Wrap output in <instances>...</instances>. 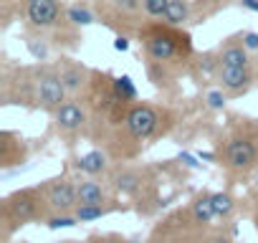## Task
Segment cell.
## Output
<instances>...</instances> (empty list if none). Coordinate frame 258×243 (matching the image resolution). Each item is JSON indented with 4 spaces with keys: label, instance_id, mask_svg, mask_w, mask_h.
<instances>
[{
    "label": "cell",
    "instance_id": "cell-1",
    "mask_svg": "<svg viewBox=\"0 0 258 243\" xmlns=\"http://www.w3.org/2000/svg\"><path fill=\"white\" fill-rule=\"evenodd\" d=\"M145 53L152 64H167L180 53H190V36L187 33H177V31H167V28H155L145 33Z\"/></svg>",
    "mask_w": 258,
    "mask_h": 243
},
{
    "label": "cell",
    "instance_id": "cell-2",
    "mask_svg": "<svg viewBox=\"0 0 258 243\" xmlns=\"http://www.w3.org/2000/svg\"><path fill=\"white\" fill-rule=\"evenodd\" d=\"M31 89H33L31 94H33L36 106L48 109V111H56L69 96L56 69H38L31 79Z\"/></svg>",
    "mask_w": 258,
    "mask_h": 243
},
{
    "label": "cell",
    "instance_id": "cell-3",
    "mask_svg": "<svg viewBox=\"0 0 258 243\" xmlns=\"http://www.w3.org/2000/svg\"><path fill=\"white\" fill-rule=\"evenodd\" d=\"M38 193H41V190L28 188V190H18V193H13L11 198H6V203H3V215H6L8 228L26 225V223H31V220L38 218V213H41V195H38Z\"/></svg>",
    "mask_w": 258,
    "mask_h": 243
},
{
    "label": "cell",
    "instance_id": "cell-4",
    "mask_svg": "<svg viewBox=\"0 0 258 243\" xmlns=\"http://www.w3.org/2000/svg\"><path fill=\"white\" fill-rule=\"evenodd\" d=\"M43 200L51 213H74L79 208V188L69 177L48 180V185L43 188Z\"/></svg>",
    "mask_w": 258,
    "mask_h": 243
},
{
    "label": "cell",
    "instance_id": "cell-5",
    "mask_svg": "<svg viewBox=\"0 0 258 243\" xmlns=\"http://www.w3.org/2000/svg\"><path fill=\"white\" fill-rule=\"evenodd\" d=\"M124 127H126V132L132 135L135 140L145 142L160 127V111L155 106H150V104H135L132 109L124 114Z\"/></svg>",
    "mask_w": 258,
    "mask_h": 243
},
{
    "label": "cell",
    "instance_id": "cell-6",
    "mask_svg": "<svg viewBox=\"0 0 258 243\" xmlns=\"http://www.w3.org/2000/svg\"><path fill=\"white\" fill-rule=\"evenodd\" d=\"M23 11H26L28 23L41 28V31L53 28L61 21V16H63V8H61L58 0H26Z\"/></svg>",
    "mask_w": 258,
    "mask_h": 243
},
{
    "label": "cell",
    "instance_id": "cell-7",
    "mask_svg": "<svg viewBox=\"0 0 258 243\" xmlns=\"http://www.w3.org/2000/svg\"><path fill=\"white\" fill-rule=\"evenodd\" d=\"M258 160V147L248 137H235L225 145V165L233 170H248Z\"/></svg>",
    "mask_w": 258,
    "mask_h": 243
},
{
    "label": "cell",
    "instance_id": "cell-8",
    "mask_svg": "<svg viewBox=\"0 0 258 243\" xmlns=\"http://www.w3.org/2000/svg\"><path fill=\"white\" fill-rule=\"evenodd\" d=\"M53 122H56L58 132H63V135H76V132L86 125V111H84V106H81L76 99H66V101L53 111Z\"/></svg>",
    "mask_w": 258,
    "mask_h": 243
},
{
    "label": "cell",
    "instance_id": "cell-9",
    "mask_svg": "<svg viewBox=\"0 0 258 243\" xmlns=\"http://www.w3.org/2000/svg\"><path fill=\"white\" fill-rule=\"evenodd\" d=\"M218 81L228 94H240L250 86L253 76L248 69H235V66H220L218 69Z\"/></svg>",
    "mask_w": 258,
    "mask_h": 243
},
{
    "label": "cell",
    "instance_id": "cell-10",
    "mask_svg": "<svg viewBox=\"0 0 258 243\" xmlns=\"http://www.w3.org/2000/svg\"><path fill=\"white\" fill-rule=\"evenodd\" d=\"M58 76L66 86V94H79L84 86H86V79H89V71L81 66V64H74V61H63L58 66Z\"/></svg>",
    "mask_w": 258,
    "mask_h": 243
},
{
    "label": "cell",
    "instance_id": "cell-11",
    "mask_svg": "<svg viewBox=\"0 0 258 243\" xmlns=\"http://www.w3.org/2000/svg\"><path fill=\"white\" fill-rule=\"evenodd\" d=\"M76 188H79V205H104V203H109L106 188L94 177L76 183Z\"/></svg>",
    "mask_w": 258,
    "mask_h": 243
},
{
    "label": "cell",
    "instance_id": "cell-12",
    "mask_svg": "<svg viewBox=\"0 0 258 243\" xmlns=\"http://www.w3.org/2000/svg\"><path fill=\"white\" fill-rule=\"evenodd\" d=\"M74 167H76L79 172L94 177V175H101V172L109 167V157H106V152H101V150H91V152L81 155V157L74 162Z\"/></svg>",
    "mask_w": 258,
    "mask_h": 243
},
{
    "label": "cell",
    "instance_id": "cell-13",
    "mask_svg": "<svg viewBox=\"0 0 258 243\" xmlns=\"http://www.w3.org/2000/svg\"><path fill=\"white\" fill-rule=\"evenodd\" d=\"M218 61L220 66H235V69H248L250 58H248V48L243 43H228L218 51Z\"/></svg>",
    "mask_w": 258,
    "mask_h": 243
},
{
    "label": "cell",
    "instance_id": "cell-14",
    "mask_svg": "<svg viewBox=\"0 0 258 243\" xmlns=\"http://www.w3.org/2000/svg\"><path fill=\"white\" fill-rule=\"evenodd\" d=\"M162 21H165L167 28H180V26H185V23L190 21V3H187V0H172Z\"/></svg>",
    "mask_w": 258,
    "mask_h": 243
},
{
    "label": "cell",
    "instance_id": "cell-15",
    "mask_svg": "<svg viewBox=\"0 0 258 243\" xmlns=\"http://www.w3.org/2000/svg\"><path fill=\"white\" fill-rule=\"evenodd\" d=\"M114 188L124 195H132L142 188V175L137 170H119L114 175Z\"/></svg>",
    "mask_w": 258,
    "mask_h": 243
},
{
    "label": "cell",
    "instance_id": "cell-16",
    "mask_svg": "<svg viewBox=\"0 0 258 243\" xmlns=\"http://www.w3.org/2000/svg\"><path fill=\"white\" fill-rule=\"evenodd\" d=\"M192 218L195 223H210L215 218V208H213V193H203L192 200Z\"/></svg>",
    "mask_w": 258,
    "mask_h": 243
},
{
    "label": "cell",
    "instance_id": "cell-17",
    "mask_svg": "<svg viewBox=\"0 0 258 243\" xmlns=\"http://www.w3.org/2000/svg\"><path fill=\"white\" fill-rule=\"evenodd\" d=\"M111 91L116 94L119 101H135V99H137V86H135V81L129 79L126 74H124V76H116V79L111 81Z\"/></svg>",
    "mask_w": 258,
    "mask_h": 243
},
{
    "label": "cell",
    "instance_id": "cell-18",
    "mask_svg": "<svg viewBox=\"0 0 258 243\" xmlns=\"http://www.w3.org/2000/svg\"><path fill=\"white\" fill-rule=\"evenodd\" d=\"M114 208L111 205H79L74 210V215L79 218V223H91V220H99L104 215H109Z\"/></svg>",
    "mask_w": 258,
    "mask_h": 243
},
{
    "label": "cell",
    "instance_id": "cell-19",
    "mask_svg": "<svg viewBox=\"0 0 258 243\" xmlns=\"http://www.w3.org/2000/svg\"><path fill=\"white\" fill-rule=\"evenodd\" d=\"M213 208H215V218H230L235 210V203L228 193H213Z\"/></svg>",
    "mask_w": 258,
    "mask_h": 243
},
{
    "label": "cell",
    "instance_id": "cell-20",
    "mask_svg": "<svg viewBox=\"0 0 258 243\" xmlns=\"http://www.w3.org/2000/svg\"><path fill=\"white\" fill-rule=\"evenodd\" d=\"M170 3H172V0H142V11L150 18H165Z\"/></svg>",
    "mask_w": 258,
    "mask_h": 243
},
{
    "label": "cell",
    "instance_id": "cell-21",
    "mask_svg": "<svg viewBox=\"0 0 258 243\" xmlns=\"http://www.w3.org/2000/svg\"><path fill=\"white\" fill-rule=\"evenodd\" d=\"M66 18H69L74 26H91V23H94V13L86 11V8H81V6H71V8L66 11Z\"/></svg>",
    "mask_w": 258,
    "mask_h": 243
},
{
    "label": "cell",
    "instance_id": "cell-22",
    "mask_svg": "<svg viewBox=\"0 0 258 243\" xmlns=\"http://www.w3.org/2000/svg\"><path fill=\"white\" fill-rule=\"evenodd\" d=\"M79 223V218L74 215V213H53L48 220H46V225L51 228V230H58V228H74Z\"/></svg>",
    "mask_w": 258,
    "mask_h": 243
},
{
    "label": "cell",
    "instance_id": "cell-23",
    "mask_svg": "<svg viewBox=\"0 0 258 243\" xmlns=\"http://www.w3.org/2000/svg\"><path fill=\"white\" fill-rule=\"evenodd\" d=\"M205 101H208V106H210V109H223L228 99H225V94H223V91H218V89H215V91H208Z\"/></svg>",
    "mask_w": 258,
    "mask_h": 243
},
{
    "label": "cell",
    "instance_id": "cell-24",
    "mask_svg": "<svg viewBox=\"0 0 258 243\" xmlns=\"http://www.w3.org/2000/svg\"><path fill=\"white\" fill-rule=\"evenodd\" d=\"M114 6L124 13H135V11L142 8V0H114Z\"/></svg>",
    "mask_w": 258,
    "mask_h": 243
},
{
    "label": "cell",
    "instance_id": "cell-25",
    "mask_svg": "<svg viewBox=\"0 0 258 243\" xmlns=\"http://www.w3.org/2000/svg\"><path fill=\"white\" fill-rule=\"evenodd\" d=\"M240 41H243V46H245L248 51H258V33H253V31H245Z\"/></svg>",
    "mask_w": 258,
    "mask_h": 243
},
{
    "label": "cell",
    "instance_id": "cell-26",
    "mask_svg": "<svg viewBox=\"0 0 258 243\" xmlns=\"http://www.w3.org/2000/svg\"><path fill=\"white\" fill-rule=\"evenodd\" d=\"M180 160H182L187 167H192V170H198V167H200V162H198L200 157H192L190 152H182V155H180Z\"/></svg>",
    "mask_w": 258,
    "mask_h": 243
},
{
    "label": "cell",
    "instance_id": "cell-27",
    "mask_svg": "<svg viewBox=\"0 0 258 243\" xmlns=\"http://www.w3.org/2000/svg\"><path fill=\"white\" fill-rule=\"evenodd\" d=\"M94 243H129V240H124L121 235H99L94 238Z\"/></svg>",
    "mask_w": 258,
    "mask_h": 243
},
{
    "label": "cell",
    "instance_id": "cell-28",
    "mask_svg": "<svg viewBox=\"0 0 258 243\" xmlns=\"http://www.w3.org/2000/svg\"><path fill=\"white\" fill-rule=\"evenodd\" d=\"M114 48H116V51H129V38L116 36V38H114Z\"/></svg>",
    "mask_w": 258,
    "mask_h": 243
},
{
    "label": "cell",
    "instance_id": "cell-29",
    "mask_svg": "<svg viewBox=\"0 0 258 243\" xmlns=\"http://www.w3.org/2000/svg\"><path fill=\"white\" fill-rule=\"evenodd\" d=\"M240 6L250 13H258V0H240Z\"/></svg>",
    "mask_w": 258,
    "mask_h": 243
},
{
    "label": "cell",
    "instance_id": "cell-30",
    "mask_svg": "<svg viewBox=\"0 0 258 243\" xmlns=\"http://www.w3.org/2000/svg\"><path fill=\"white\" fill-rule=\"evenodd\" d=\"M198 157L203 162H215V152H198Z\"/></svg>",
    "mask_w": 258,
    "mask_h": 243
},
{
    "label": "cell",
    "instance_id": "cell-31",
    "mask_svg": "<svg viewBox=\"0 0 258 243\" xmlns=\"http://www.w3.org/2000/svg\"><path fill=\"white\" fill-rule=\"evenodd\" d=\"M213 243H233V240H230V238H215Z\"/></svg>",
    "mask_w": 258,
    "mask_h": 243
},
{
    "label": "cell",
    "instance_id": "cell-32",
    "mask_svg": "<svg viewBox=\"0 0 258 243\" xmlns=\"http://www.w3.org/2000/svg\"><path fill=\"white\" fill-rule=\"evenodd\" d=\"M255 228H258V218H255Z\"/></svg>",
    "mask_w": 258,
    "mask_h": 243
}]
</instances>
